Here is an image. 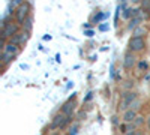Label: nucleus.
<instances>
[{
    "label": "nucleus",
    "mask_w": 150,
    "mask_h": 135,
    "mask_svg": "<svg viewBox=\"0 0 150 135\" xmlns=\"http://www.w3.org/2000/svg\"><path fill=\"white\" fill-rule=\"evenodd\" d=\"M18 53H20V47H18V45L12 44V42L3 45V54H2V62H3V65L9 63L11 60H14V59L18 56Z\"/></svg>",
    "instance_id": "obj_1"
},
{
    "label": "nucleus",
    "mask_w": 150,
    "mask_h": 135,
    "mask_svg": "<svg viewBox=\"0 0 150 135\" xmlns=\"http://www.w3.org/2000/svg\"><path fill=\"white\" fill-rule=\"evenodd\" d=\"M135 101H137V93L135 92H131V90H126V92H123V95L120 98L119 108L125 113V111H128V110H131V107L134 105Z\"/></svg>",
    "instance_id": "obj_2"
},
{
    "label": "nucleus",
    "mask_w": 150,
    "mask_h": 135,
    "mask_svg": "<svg viewBox=\"0 0 150 135\" xmlns=\"http://www.w3.org/2000/svg\"><path fill=\"white\" fill-rule=\"evenodd\" d=\"M30 9H32V6H30L29 2L20 3V6L15 11V20H17L18 24H24V21L30 17Z\"/></svg>",
    "instance_id": "obj_3"
},
{
    "label": "nucleus",
    "mask_w": 150,
    "mask_h": 135,
    "mask_svg": "<svg viewBox=\"0 0 150 135\" xmlns=\"http://www.w3.org/2000/svg\"><path fill=\"white\" fill-rule=\"evenodd\" d=\"M71 122V119H69V116H66V114H63V113H59L54 119H53V122H51V129H63L68 123Z\"/></svg>",
    "instance_id": "obj_4"
},
{
    "label": "nucleus",
    "mask_w": 150,
    "mask_h": 135,
    "mask_svg": "<svg viewBox=\"0 0 150 135\" xmlns=\"http://www.w3.org/2000/svg\"><path fill=\"white\" fill-rule=\"evenodd\" d=\"M146 48V41L144 38H137V36H132L129 41V51L131 53H140Z\"/></svg>",
    "instance_id": "obj_5"
},
{
    "label": "nucleus",
    "mask_w": 150,
    "mask_h": 135,
    "mask_svg": "<svg viewBox=\"0 0 150 135\" xmlns=\"http://www.w3.org/2000/svg\"><path fill=\"white\" fill-rule=\"evenodd\" d=\"M18 33V23H9L6 24V26L3 27L2 30V39H8V38H14V36Z\"/></svg>",
    "instance_id": "obj_6"
},
{
    "label": "nucleus",
    "mask_w": 150,
    "mask_h": 135,
    "mask_svg": "<svg viewBox=\"0 0 150 135\" xmlns=\"http://www.w3.org/2000/svg\"><path fill=\"white\" fill-rule=\"evenodd\" d=\"M135 63H137V59H135L134 53L128 51L126 54H125V59H123V68L126 71H129V69H132L135 66Z\"/></svg>",
    "instance_id": "obj_7"
},
{
    "label": "nucleus",
    "mask_w": 150,
    "mask_h": 135,
    "mask_svg": "<svg viewBox=\"0 0 150 135\" xmlns=\"http://www.w3.org/2000/svg\"><path fill=\"white\" fill-rule=\"evenodd\" d=\"M27 39H29V32H18L14 38L11 39V42L12 44H15V45H24L27 42Z\"/></svg>",
    "instance_id": "obj_8"
},
{
    "label": "nucleus",
    "mask_w": 150,
    "mask_h": 135,
    "mask_svg": "<svg viewBox=\"0 0 150 135\" xmlns=\"http://www.w3.org/2000/svg\"><path fill=\"white\" fill-rule=\"evenodd\" d=\"M137 116H138V114H137L135 110H128V111L123 113V122H126V123H132Z\"/></svg>",
    "instance_id": "obj_9"
},
{
    "label": "nucleus",
    "mask_w": 150,
    "mask_h": 135,
    "mask_svg": "<svg viewBox=\"0 0 150 135\" xmlns=\"http://www.w3.org/2000/svg\"><path fill=\"white\" fill-rule=\"evenodd\" d=\"M74 99H75V98L72 96V98H71V99H69L66 104H63V107H62V113H63V114L69 116V114L74 111Z\"/></svg>",
    "instance_id": "obj_10"
},
{
    "label": "nucleus",
    "mask_w": 150,
    "mask_h": 135,
    "mask_svg": "<svg viewBox=\"0 0 150 135\" xmlns=\"http://www.w3.org/2000/svg\"><path fill=\"white\" fill-rule=\"evenodd\" d=\"M140 21H141V17H134L132 20H131V23H129V29H137V27H140Z\"/></svg>",
    "instance_id": "obj_11"
},
{
    "label": "nucleus",
    "mask_w": 150,
    "mask_h": 135,
    "mask_svg": "<svg viewBox=\"0 0 150 135\" xmlns=\"http://www.w3.org/2000/svg\"><path fill=\"white\" fill-rule=\"evenodd\" d=\"M32 26H33V18H32V17H29L26 21H24V24H23L24 32H30V30H32Z\"/></svg>",
    "instance_id": "obj_12"
},
{
    "label": "nucleus",
    "mask_w": 150,
    "mask_h": 135,
    "mask_svg": "<svg viewBox=\"0 0 150 135\" xmlns=\"http://www.w3.org/2000/svg\"><path fill=\"white\" fill-rule=\"evenodd\" d=\"M144 33H146V27H143V26L134 29V36H137V38H143Z\"/></svg>",
    "instance_id": "obj_13"
},
{
    "label": "nucleus",
    "mask_w": 150,
    "mask_h": 135,
    "mask_svg": "<svg viewBox=\"0 0 150 135\" xmlns=\"http://www.w3.org/2000/svg\"><path fill=\"white\" fill-rule=\"evenodd\" d=\"M132 123H134V126H135V128H140V126L144 123V117H143V116H137V117H135V120L132 122Z\"/></svg>",
    "instance_id": "obj_14"
},
{
    "label": "nucleus",
    "mask_w": 150,
    "mask_h": 135,
    "mask_svg": "<svg viewBox=\"0 0 150 135\" xmlns=\"http://www.w3.org/2000/svg\"><path fill=\"white\" fill-rule=\"evenodd\" d=\"M143 8H144V11H149L150 12V0H143Z\"/></svg>",
    "instance_id": "obj_15"
},
{
    "label": "nucleus",
    "mask_w": 150,
    "mask_h": 135,
    "mask_svg": "<svg viewBox=\"0 0 150 135\" xmlns=\"http://www.w3.org/2000/svg\"><path fill=\"white\" fill-rule=\"evenodd\" d=\"M138 66H140V69H147V63L146 62H140Z\"/></svg>",
    "instance_id": "obj_16"
},
{
    "label": "nucleus",
    "mask_w": 150,
    "mask_h": 135,
    "mask_svg": "<svg viewBox=\"0 0 150 135\" xmlns=\"http://www.w3.org/2000/svg\"><path fill=\"white\" fill-rule=\"evenodd\" d=\"M147 128H149V131H150V116H149V119H147Z\"/></svg>",
    "instance_id": "obj_17"
},
{
    "label": "nucleus",
    "mask_w": 150,
    "mask_h": 135,
    "mask_svg": "<svg viewBox=\"0 0 150 135\" xmlns=\"http://www.w3.org/2000/svg\"><path fill=\"white\" fill-rule=\"evenodd\" d=\"M135 135H143V134H141V132H138V131H137V132H135Z\"/></svg>",
    "instance_id": "obj_18"
}]
</instances>
